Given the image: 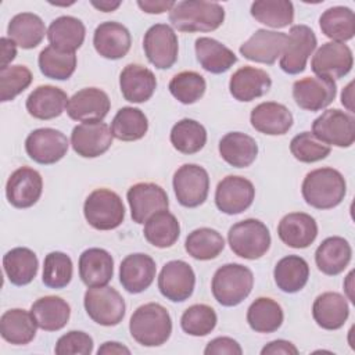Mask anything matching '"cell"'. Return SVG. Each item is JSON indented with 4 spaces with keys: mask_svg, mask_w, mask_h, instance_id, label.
<instances>
[{
    "mask_svg": "<svg viewBox=\"0 0 355 355\" xmlns=\"http://www.w3.org/2000/svg\"><path fill=\"white\" fill-rule=\"evenodd\" d=\"M225 21V10L219 3L183 0L169 11V22L180 32H211Z\"/></svg>",
    "mask_w": 355,
    "mask_h": 355,
    "instance_id": "cell-1",
    "label": "cell"
},
{
    "mask_svg": "<svg viewBox=\"0 0 355 355\" xmlns=\"http://www.w3.org/2000/svg\"><path fill=\"white\" fill-rule=\"evenodd\" d=\"M301 191L308 205L316 209H330L344 200L347 183L337 169L318 168L306 173Z\"/></svg>",
    "mask_w": 355,
    "mask_h": 355,
    "instance_id": "cell-2",
    "label": "cell"
},
{
    "mask_svg": "<svg viewBox=\"0 0 355 355\" xmlns=\"http://www.w3.org/2000/svg\"><path fill=\"white\" fill-rule=\"evenodd\" d=\"M129 331L135 341L144 347H158L168 341L172 320L165 306L157 302L140 305L130 316Z\"/></svg>",
    "mask_w": 355,
    "mask_h": 355,
    "instance_id": "cell-3",
    "label": "cell"
},
{
    "mask_svg": "<svg viewBox=\"0 0 355 355\" xmlns=\"http://www.w3.org/2000/svg\"><path fill=\"white\" fill-rule=\"evenodd\" d=\"M252 286L254 275L251 269L241 263H226L215 272L211 290L220 305L236 306L250 295Z\"/></svg>",
    "mask_w": 355,
    "mask_h": 355,
    "instance_id": "cell-4",
    "label": "cell"
},
{
    "mask_svg": "<svg viewBox=\"0 0 355 355\" xmlns=\"http://www.w3.org/2000/svg\"><path fill=\"white\" fill-rule=\"evenodd\" d=\"M230 250L240 258L258 259L270 247V233L266 225L258 219H244L234 223L227 233Z\"/></svg>",
    "mask_w": 355,
    "mask_h": 355,
    "instance_id": "cell-5",
    "label": "cell"
},
{
    "mask_svg": "<svg viewBox=\"0 0 355 355\" xmlns=\"http://www.w3.org/2000/svg\"><path fill=\"white\" fill-rule=\"evenodd\" d=\"M83 215L87 223L97 230H112L125 218V207L121 197L108 189L93 190L85 204Z\"/></svg>",
    "mask_w": 355,
    "mask_h": 355,
    "instance_id": "cell-6",
    "label": "cell"
},
{
    "mask_svg": "<svg viewBox=\"0 0 355 355\" xmlns=\"http://www.w3.org/2000/svg\"><path fill=\"white\" fill-rule=\"evenodd\" d=\"M83 304L89 318L101 326H115L125 316V300L110 286L89 287Z\"/></svg>",
    "mask_w": 355,
    "mask_h": 355,
    "instance_id": "cell-7",
    "label": "cell"
},
{
    "mask_svg": "<svg viewBox=\"0 0 355 355\" xmlns=\"http://www.w3.org/2000/svg\"><path fill=\"white\" fill-rule=\"evenodd\" d=\"M312 135L327 146L351 147L355 141V118L338 108L326 110L313 121Z\"/></svg>",
    "mask_w": 355,
    "mask_h": 355,
    "instance_id": "cell-8",
    "label": "cell"
},
{
    "mask_svg": "<svg viewBox=\"0 0 355 355\" xmlns=\"http://www.w3.org/2000/svg\"><path fill=\"white\" fill-rule=\"evenodd\" d=\"M172 184L179 204L187 208H196L208 197L209 176L202 166L184 164L175 172Z\"/></svg>",
    "mask_w": 355,
    "mask_h": 355,
    "instance_id": "cell-9",
    "label": "cell"
},
{
    "mask_svg": "<svg viewBox=\"0 0 355 355\" xmlns=\"http://www.w3.org/2000/svg\"><path fill=\"white\" fill-rule=\"evenodd\" d=\"M147 60L158 69L171 68L179 53V42L175 31L166 24H155L147 29L143 39Z\"/></svg>",
    "mask_w": 355,
    "mask_h": 355,
    "instance_id": "cell-10",
    "label": "cell"
},
{
    "mask_svg": "<svg viewBox=\"0 0 355 355\" xmlns=\"http://www.w3.org/2000/svg\"><path fill=\"white\" fill-rule=\"evenodd\" d=\"M318 40L313 31L306 25L290 28L287 42L280 57V68L288 75L304 72L309 55L316 49Z\"/></svg>",
    "mask_w": 355,
    "mask_h": 355,
    "instance_id": "cell-11",
    "label": "cell"
},
{
    "mask_svg": "<svg viewBox=\"0 0 355 355\" xmlns=\"http://www.w3.org/2000/svg\"><path fill=\"white\" fill-rule=\"evenodd\" d=\"M68 147V137L53 128L35 129L25 140L26 154L35 162L42 165H51L62 159Z\"/></svg>",
    "mask_w": 355,
    "mask_h": 355,
    "instance_id": "cell-12",
    "label": "cell"
},
{
    "mask_svg": "<svg viewBox=\"0 0 355 355\" xmlns=\"http://www.w3.org/2000/svg\"><path fill=\"white\" fill-rule=\"evenodd\" d=\"M254 197V184L243 176L229 175L218 183L215 190V204L226 215H237L248 209Z\"/></svg>",
    "mask_w": 355,
    "mask_h": 355,
    "instance_id": "cell-13",
    "label": "cell"
},
{
    "mask_svg": "<svg viewBox=\"0 0 355 355\" xmlns=\"http://www.w3.org/2000/svg\"><path fill=\"white\" fill-rule=\"evenodd\" d=\"M354 57L351 49L338 42L323 43L311 61V69L316 76L327 79H340L352 69Z\"/></svg>",
    "mask_w": 355,
    "mask_h": 355,
    "instance_id": "cell-14",
    "label": "cell"
},
{
    "mask_svg": "<svg viewBox=\"0 0 355 355\" xmlns=\"http://www.w3.org/2000/svg\"><path fill=\"white\" fill-rule=\"evenodd\" d=\"M196 275L191 266L180 259L166 262L158 276L159 293L172 302L186 301L194 291Z\"/></svg>",
    "mask_w": 355,
    "mask_h": 355,
    "instance_id": "cell-15",
    "label": "cell"
},
{
    "mask_svg": "<svg viewBox=\"0 0 355 355\" xmlns=\"http://www.w3.org/2000/svg\"><path fill=\"white\" fill-rule=\"evenodd\" d=\"M112 133L107 123L101 121L82 122L72 129L71 146L83 158L103 155L112 144Z\"/></svg>",
    "mask_w": 355,
    "mask_h": 355,
    "instance_id": "cell-16",
    "label": "cell"
},
{
    "mask_svg": "<svg viewBox=\"0 0 355 355\" xmlns=\"http://www.w3.org/2000/svg\"><path fill=\"white\" fill-rule=\"evenodd\" d=\"M126 198L130 207L132 219L136 223H146L151 215L168 209L169 207L166 191L151 182L133 184L128 190Z\"/></svg>",
    "mask_w": 355,
    "mask_h": 355,
    "instance_id": "cell-17",
    "label": "cell"
},
{
    "mask_svg": "<svg viewBox=\"0 0 355 355\" xmlns=\"http://www.w3.org/2000/svg\"><path fill=\"white\" fill-rule=\"evenodd\" d=\"M337 94L334 80L320 76H306L293 85L295 104L306 111H320L330 105Z\"/></svg>",
    "mask_w": 355,
    "mask_h": 355,
    "instance_id": "cell-18",
    "label": "cell"
},
{
    "mask_svg": "<svg viewBox=\"0 0 355 355\" xmlns=\"http://www.w3.org/2000/svg\"><path fill=\"white\" fill-rule=\"evenodd\" d=\"M43 191L40 173L29 166L15 169L6 184L8 202L15 208H29L37 202Z\"/></svg>",
    "mask_w": 355,
    "mask_h": 355,
    "instance_id": "cell-19",
    "label": "cell"
},
{
    "mask_svg": "<svg viewBox=\"0 0 355 355\" xmlns=\"http://www.w3.org/2000/svg\"><path fill=\"white\" fill-rule=\"evenodd\" d=\"M111 103L108 94L98 87H85L76 92L67 104V114L73 121H103Z\"/></svg>",
    "mask_w": 355,
    "mask_h": 355,
    "instance_id": "cell-20",
    "label": "cell"
},
{
    "mask_svg": "<svg viewBox=\"0 0 355 355\" xmlns=\"http://www.w3.org/2000/svg\"><path fill=\"white\" fill-rule=\"evenodd\" d=\"M287 42V33L258 29L240 46V54L254 62L272 65L282 55Z\"/></svg>",
    "mask_w": 355,
    "mask_h": 355,
    "instance_id": "cell-21",
    "label": "cell"
},
{
    "mask_svg": "<svg viewBox=\"0 0 355 355\" xmlns=\"http://www.w3.org/2000/svg\"><path fill=\"white\" fill-rule=\"evenodd\" d=\"M155 273V261L147 254L136 252L122 259L119 266V282L128 293L139 294L151 286Z\"/></svg>",
    "mask_w": 355,
    "mask_h": 355,
    "instance_id": "cell-22",
    "label": "cell"
},
{
    "mask_svg": "<svg viewBox=\"0 0 355 355\" xmlns=\"http://www.w3.org/2000/svg\"><path fill=\"white\" fill-rule=\"evenodd\" d=\"M93 44L101 57L108 60H119L130 50V32L119 22L105 21L96 28Z\"/></svg>",
    "mask_w": 355,
    "mask_h": 355,
    "instance_id": "cell-23",
    "label": "cell"
},
{
    "mask_svg": "<svg viewBox=\"0 0 355 355\" xmlns=\"http://www.w3.org/2000/svg\"><path fill=\"white\" fill-rule=\"evenodd\" d=\"M119 87L126 101L139 104L153 97L157 79L153 71L144 65L128 64L119 75Z\"/></svg>",
    "mask_w": 355,
    "mask_h": 355,
    "instance_id": "cell-24",
    "label": "cell"
},
{
    "mask_svg": "<svg viewBox=\"0 0 355 355\" xmlns=\"http://www.w3.org/2000/svg\"><path fill=\"white\" fill-rule=\"evenodd\" d=\"M277 234L291 248H306L318 236V223L305 212H291L280 219Z\"/></svg>",
    "mask_w": 355,
    "mask_h": 355,
    "instance_id": "cell-25",
    "label": "cell"
},
{
    "mask_svg": "<svg viewBox=\"0 0 355 355\" xmlns=\"http://www.w3.org/2000/svg\"><path fill=\"white\" fill-rule=\"evenodd\" d=\"M272 79L266 71L255 67H241L232 76L229 82L230 94L239 101H252L269 92Z\"/></svg>",
    "mask_w": 355,
    "mask_h": 355,
    "instance_id": "cell-26",
    "label": "cell"
},
{
    "mask_svg": "<svg viewBox=\"0 0 355 355\" xmlns=\"http://www.w3.org/2000/svg\"><path fill=\"white\" fill-rule=\"evenodd\" d=\"M250 121L255 130L269 136H280L287 133L294 122L288 108L275 101H265L254 107Z\"/></svg>",
    "mask_w": 355,
    "mask_h": 355,
    "instance_id": "cell-27",
    "label": "cell"
},
{
    "mask_svg": "<svg viewBox=\"0 0 355 355\" xmlns=\"http://www.w3.org/2000/svg\"><path fill=\"white\" fill-rule=\"evenodd\" d=\"M79 277L87 287L107 286L114 275V259L103 248H87L79 257Z\"/></svg>",
    "mask_w": 355,
    "mask_h": 355,
    "instance_id": "cell-28",
    "label": "cell"
},
{
    "mask_svg": "<svg viewBox=\"0 0 355 355\" xmlns=\"http://www.w3.org/2000/svg\"><path fill=\"white\" fill-rule=\"evenodd\" d=\"M67 93L51 85H42L33 89L26 98V111L31 116L42 121L60 116L68 104Z\"/></svg>",
    "mask_w": 355,
    "mask_h": 355,
    "instance_id": "cell-29",
    "label": "cell"
},
{
    "mask_svg": "<svg viewBox=\"0 0 355 355\" xmlns=\"http://www.w3.org/2000/svg\"><path fill=\"white\" fill-rule=\"evenodd\" d=\"M351 257L352 248L349 243L340 236L324 239L315 251L316 266L327 276L341 273L348 266Z\"/></svg>",
    "mask_w": 355,
    "mask_h": 355,
    "instance_id": "cell-30",
    "label": "cell"
},
{
    "mask_svg": "<svg viewBox=\"0 0 355 355\" xmlns=\"http://www.w3.org/2000/svg\"><path fill=\"white\" fill-rule=\"evenodd\" d=\"M349 315V306L340 293L326 291L316 297L312 305V316L318 326L326 330H337L344 326Z\"/></svg>",
    "mask_w": 355,
    "mask_h": 355,
    "instance_id": "cell-31",
    "label": "cell"
},
{
    "mask_svg": "<svg viewBox=\"0 0 355 355\" xmlns=\"http://www.w3.org/2000/svg\"><path fill=\"white\" fill-rule=\"evenodd\" d=\"M31 313L39 329L44 331H57L68 323L71 308L61 297L46 295L32 304Z\"/></svg>",
    "mask_w": 355,
    "mask_h": 355,
    "instance_id": "cell-32",
    "label": "cell"
},
{
    "mask_svg": "<svg viewBox=\"0 0 355 355\" xmlns=\"http://www.w3.org/2000/svg\"><path fill=\"white\" fill-rule=\"evenodd\" d=\"M219 154L229 165L234 168H247L258 155V144L255 139L245 133L230 132L220 139Z\"/></svg>",
    "mask_w": 355,
    "mask_h": 355,
    "instance_id": "cell-33",
    "label": "cell"
},
{
    "mask_svg": "<svg viewBox=\"0 0 355 355\" xmlns=\"http://www.w3.org/2000/svg\"><path fill=\"white\" fill-rule=\"evenodd\" d=\"M85 35L86 29L83 22L71 15L55 18L47 29L50 46L67 53H75V50L83 44Z\"/></svg>",
    "mask_w": 355,
    "mask_h": 355,
    "instance_id": "cell-34",
    "label": "cell"
},
{
    "mask_svg": "<svg viewBox=\"0 0 355 355\" xmlns=\"http://www.w3.org/2000/svg\"><path fill=\"white\" fill-rule=\"evenodd\" d=\"M197 61L211 73H223L229 71L236 62V54L212 37H198L194 43Z\"/></svg>",
    "mask_w": 355,
    "mask_h": 355,
    "instance_id": "cell-35",
    "label": "cell"
},
{
    "mask_svg": "<svg viewBox=\"0 0 355 355\" xmlns=\"http://www.w3.org/2000/svg\"><path fill=\"white\" fill-rule=\"evenodd\" d=\"M36 327L32 313L21 308L8 309L0 318V334L14 345L29 344L36 336Z\"/></svg>",
    "mask_w": 355,
    "mask_h": 355,
    "instance_id": "cell-36",
    "label": "cell"
},
{
    "mask_svg": "<svg viewBox=\"0 0 355 355\" xmlns=\"http://www.w3.org/2000/svg\"><path fill=\"white\" fill-rule=\"evenodd\" d=\"M8 37L22 49H35L46 35L42 18L33 12H19L11 18L7 26Z\"/></svg>",
    "mask_w": 355,
    "mask_h": 355,
    "instance_id": "cell-37",
    "label": "cell"
},
{
    "mask_svg": "<svg viewBox=\"0 0 355 355\" xmlns=\"http://www.w3.org/2000/svg\"><path fill=\"white\" fill-rule=\"evenodd\" d=\"M3 268L14 286H25L36 277L39 261L32 250L15 247L3 257Z\"/></svg>",
    "mask_w": 355,
    "mask_h": 355,
    "instance_id": "cell-38",
    "label": "cell"
},
{
    "mask_svg": "<svg viewBox=\"0 0 355 355\" xmlns=\"http://www.w3.org/2000/svg\"><path fill=\"white\" fill-rule=\"evenodd\" d=\"M273 277L282 291L288 294L297 293L308 283L309 265L300 255H287L276 263Z\"/></svg>",
    "mask_w": 355,
    "mask_h": 355,
    "instance_id": "cell-39",
    "label": "cell"
},
{
    "mask_svg": "<svg viewBox=\"0 0 355 355\" xmlns=\"http://www.w3.org/2000/svg\"><path fill=\"white\" fill-rule=\"evenodd\" d=\"M144 239L154 247L168 248L172 247L180 234V225L173 214L168 209L151 215L143 229Z\"/></svg>",
    "mask_w": 355,
    "mask_h": 355,
    "instance_id": "cell-40",
    "label": "cell"
},
{
    "mask_svg": "<svg viewBox=\"0 0 355 355\" xmlns=\"http://www.w3.org/2000/svg\"><path fill=\"white\" fill-rule=\"evenodd\" d=\"M320 31L329 39L344 43L355 35V15L349 7L336 6L327 8L319 18Z\"/></svg>",
    "mask_w": 355,
    "mask_h": 355,
    "instance_id": "cell-41",
    "label": "cell"
},
{
    "mask_svg": "<svg viewBox=\"0 0 355 355\" xmlns=\"http://www.w3.org/2000/svg\"><path fill=\"white\" fill-rule=\"evenodd\" d=\"M284 319L280 304L269 297L257 298L247 311V322L257 333L276 331Z\"/></svg>",
    "mask_w": 355,
    "mask_h": 355,
    "instance_id": "cell-42",
    "label": "cell"
},
{
    "mask_svg": "<svg viewBox=\"0 0 355 355\" xmlns=\"http://www.w3.org/2000/svg\"><path fill=\"white\" fill-rule=\"evenodd\" d=\"M148 121L144 112L135 107H122L111 122V133L122 141H135L144 137Z\"/></svg>",
    "mask_w": 355,
    "mask_h": 355,
    "instance_id": "cell-43",
    "label": "cell"
},
{
    "mask_svg": "<svg viewBox=\"0 0 355 355\" xmlns=\"http://www.w3.org/2000/svg\"><path fill=\"white\" fill-rule=\"evenodd\" d=\"M171 143L182 154H196L207 143V130L200 122L183 118L172 126Z\"/></svg>",
    "mask_w": 355,
    "mask_h": 355,
    "instance_id": "cell-44",
    "label": "cell"
},
{
    "mask_svg": "<svg viewBox=\"0 0 355 355\" xmlns=\"http://www.w3.org/2000/svg\"><path fill=\"white\" fill-rule=\"evenodd\" d=\"M184 248L190 257L198 261H209L216 258L225 248L222 234L211 227H200L189 233Z\"/></svg>",
    "mask_w": 355,
    "mask_h": 355,
    "instance_id": "cell-45",
    "label": "cell"
},
{
    "mask_svg": "<svg viewBox=\"0 0 355 355\" xmlns=\"http://www.w3.org/2000/svg\"><path fill=\"white\" fill-rule=\"evenodd\" d=\"M251 15L270 28H286L294 19V6L288 0H258L251 4Z\"/></svg>",
    "mask_w": 355,
    "mask_h": 355,
    "instance_id": "cell-46",
    "label": "cell"
},
{
    "mask_svg": "<svg viewBox=\"0 0 355 355\" xmlns=\"http://www.w3.org/2000/svg\"><path fill=\"white\" fill-rule=\"evenodd\" d=\"M40 72L50 79L65 80L76 69V54L61 51L53 46L44 47L37 58Z\"/></svg>",
    "mask_w": 355,
    "mask_h": 355,
    "instance_id": "cell-47",
    "label": "cell"
},
{
    "mask_svg": "<svg viewBox=\"0 0 355 355\" xmlns=\"http://www.w3.org/2000/svg\"><path fill=\"white\" fill-rule=\"evenodd\" d=\"M171 94L182 104H193L198 101L207 89L202 75L194 71H183L176 73L169 82Z\"/></svg>",
    "mask_w": 355,
    "mask_h": 355,
    "instance_id": "cell-48",
    "label": "cell"
},
{
    "mask_svg": "<svg viewBox=\"0 0 355 355\" xmlns=\"http://www.w3.org/2000/svg\"><path fill=\"white\" fill-rule=\"evenodd\" d=\"M216 322V312L207 304H194L189 306L180 318V326L183 331L194 337L209 334L215 329Z\"/></svg>",
    "mask_w": 355,
    "mask_h": 355,
    "instance_id": "cell-49",
    "label": "cell"
},
{
    "mask_svg": "<svg viewBox=\"0 0 355 355\" xmlns=\"http://www.w3.org/2000/svg\"><path fill=\"white\" fill-rule=\"evenodd\" d=\"M73 273L71 258L61 251L46 255L43 263V283L49 288H64L69 284Z\"/></svg>",
    "mask_w": 355,
    "mask_h": 355,
    "instance_id": "cell-50",
    "label": "cell"
},
{
    "mask_svg": "<svg viewBox=\"0 0 355 355\" xmlns=\"http://www.w3.org/2000/svg\"><path fill=\"white\" fill-rule=\"evenodd\" d=\"M32 72L25 65H8L0 69V101H11L32 83Z\"/></svg>",
    "mask_w": 355,
    "mask_h": 355,
    "instance_id": "cell-51",
    "label": "cell"
},
{
    "mask_svg": "<svg viewBox=\"0 0 355 355\" xmlns=\"http://www.w3.org/2000/svg\"><path fill=\"white\" fill-rule=\"evenodd\" d=\"M290 151L300 162L311 164L324 159L330 154V147L318 140L311 132H302L291 139Z\"/></svg>",
    "mask_w": 355,
    "mask_h": 355,
    "instance_id": "cell-52",
    "label": "cell"
},
{
    "mask_svg": "<svg viewBox=\"0 0 355 355\" xmlns=\"http://www.w3.org/2000/svg\"><path fill=\"white\" fill-rule=\"evenodd\" d=\"M54 352L57 355H90L93 352V338L85 331H68L57 340Z\"/></svg>",
    "mask_w": 355,
    "mask_h": 355,
    "instance_id": "cell-53",
    "label": "cell"
},
{
    "mask_svg": "<svg viewBox=\"0 0 355 355\" xmlns=\"http://www.w3.org/2000/svg\"><path fill=\"white\" fill-rule=\"evenodd\" d=\"M204 354L205 355H222V354L241 355L243 349L240 344L230 337H216L207 344Z\"/></svg>",
    "mask_w": 355,
    "mask_h": 355,
    "instance_id": "cell-54",
    "label": "cell"
},
{
    "mask_svg": "<svg viewBox=\"0 0 355 355\" xmlns=\"http://www.w3.org/2000/svg\"><path fill=\"white\" fill-rule=\"evenodd\" d=\"M276 354H283V355H297L298 348L287 341V340H275L268 343L262 349L261 355H276Z\"/></svg>",
    "mask_w": 355,
    "mask_h": 355,
    "instance_id": "cell-55",
    "label": "cell"
},
{
    "mask_svg": "<svg viewBox=\"0 0 355 355\" xmlns=\"http://www.w3.org/2000/svg\"><path fill=\"white\" fill-rule=\"evenodd\" d=\"M176 3L172 0H139L137 6L147 14H162L165 11H171Z\"/></svg>",
    "mask_w": 355,
    "mask_h": 355,
    "instance_id": "cell-56",
    "label": "cell"
},
{
    "mask_svg": "<svg viewBox=\"0 0 355 355\" xmlns=\"http://www.w3.org/2000/svg\"><path fill=\"white\" fill-rule=\"evenodd\" d=\"M1 68L8 67V64L15 58L17 55V44L10 37H1Z\"/></svg>",
    "mask_w": 355,
    "mask_h": 355,
    "instance_id": "cell-57",
    "label": "cell"
},
{
    "mask_svg": "<svg viewBox=\"0 0 355 355\" xmlns=\"http://www.w3.org/2000/svg\"><path fill=\"white\" fill-rule=\"evenodd\" d=\"M97 354L98 355H119V354H126L129 355L130 354V349L125 345H122L121 343H116V341H107L104 343L98 349H97Z\"/></svg>",
    "mask_w": 355,
    "mask_h": 355,
    "instance_id": "cell-58",
    "label": "cell"
},
{
    "mask_svg": "<svg viewBox=\"0 0 355 355\" xmlns=\"http://www.w3.org/2000/svg\"><path fill=\"white\" fill-rule=\"evenodd\" d=\"M354 82H349L345 87H344V90H343V93H341V104L349 111V112H354Z\"/></svg>",
    "mask_w": 355,
    "mask_h": 355,
    "instance_id": "cell-59",
    "label": "cell"
},
{
    "mask_svg": "<svg viewBox=\"0 0 355 355\" xmlns=\"http://www.w3.org/2000/svg\"><path fill=\"white\" fill-rule=\"evenodd\" d=\"M92 6L96 7L100 11L104 12H111L116 10L121 6V1H108V0H101V1H92Z\"/></svg>",
    "mask_w": 355,
    "mask_h": 355,
    "instance_id": "cell-60",
    "label": "cell"
}]
</instances>
